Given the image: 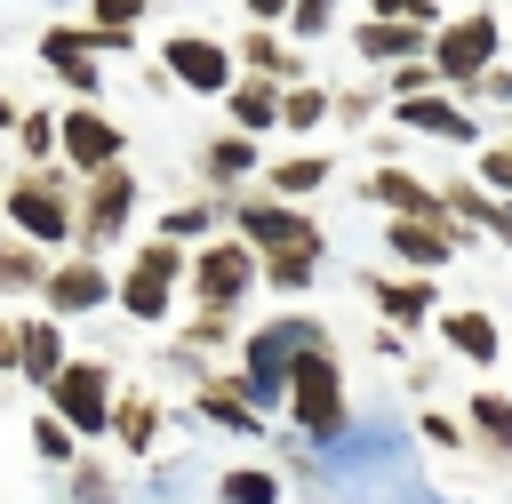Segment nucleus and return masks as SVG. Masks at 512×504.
Returning a JSON list of instances; mask_svg holds the SVG:
<instances>
[{"label":"nucleus","instance_id":"nucleus-1","mask_svg":"<svg viewBox=\"0 0 512 504\" xmlns=\"http://www.w3.org/2000/svg\"><path fill=\"white\" fill-rule=\"evenodd\" d=\"M288 416H296V432H312V440H336L352 416H344V368H336V352H328V336H312L304 352H296V368H288V400H280Z\"/></svg>","mask_w":512,"mask_h":504},{"label":"nucleus","instance_id":"nucleus-2","mask_svg":"<svg viewBox=\"0 0 512 504\" xmlns=\"http://www.w3.org/2000/svg\"><path fill=\"white\" fill-rule=\"evenodd\" d=\"M496 48H504V32H496V16L488 8H472V16H448V24H432V72H440V88H472L488 64H496Z\"/></svg>","mask_w":512,"mask_h":504},{"label":"nucleus","instance_id":"nucleus-3","mask_svg":"<svg viewBox=\"0 0 512 504\" xmlns=\"http://www.w3.org/2000/svg\"><path fill=\"white\" fill-rule=\"evenodd\" d=\"M312 336H320L312 320H272V328L248 336V368H240L248 408H280V400H288V368H296V352H304Z\"/></svg>","mask_w":512,"mask_h":504},{"label":"nucleus","instance_id":"nucleus-4","mask_svg":"<svg viewBox=\"0 0 512 504\" xmlns=\"http://www.w3.org/2000/svg\"><path fill=\"white\" fill-rule=\"evenodd\" d=\"M48 400H56L64 432H104L112 424V368L104 360H64L56 384H48Z\"/></svg>","mask_w":512,"mask_h":504},{"label":"nucleus","instance_id":"nucleus-5","mask_svg":"<svg viewBox=\"0 0 512 504\" xmlns=\"http://www.w3.org/2000/svg\"><path fill=\"white\" fill-rule=\"evenodd\" d=\"M256 280H264V272H256V248H248V240H216V248L192 256V288H200L208 312H232Z\"/></svg>","mask_w":512,"mask_h":504},{"label":"nucleus","instance_id":"nucleus-6","mask_svg":"<svg viewBox=\"0 0 512 504\" xmlns=\"http://www.w3.org/2000/svg\"><path fill=\"white\" fill-rule=\"evenodd\" d=\"M240 240L256 248V256H280V248H320V224L304 216V208H288V200H240Z\"/></svg>","mask_w":512,"mask_h":504},{"label":"nucleus","instance_id":"nucleus-7","mask_svg":"<svg viewBox=\"0 0 512 504\" xmlns=\"http://www.w3.org/2000/svg\"><path fill=\"white\" fill-rule=\"evenodd\" d=\"M456 240H464V232H456L448 216H392V224H384V248H392L408 272H424V280L456 256Z\"/></svg>","mask_w":512,"mask_h":504},{"label":"nucleus","instance_id":"nucleus-8","mask_svg":"<svg viewBox=\"0 0 512 504\" xmlns=\"http://www.w3.org/2000/svg\"><path fill=\"white\" fill-rule=\"evenodd\" d=\"M8 216L24 224V240H64V232L80 224V208L64 200V184H56V176H24V184L8 192Z\"/></svg>","mask_w":512,"mask_h":504},{"label":"nucleus","instance_id":"nucleus-9","mask_svg":"<svg viewBox=\"0 0 512 504\" xmlns=\"http://www.w3.org/2000/svg\"><path fill=\"white\" fill-rule=\"evenodd\" d=\"M176 272H184L176 240H152V248L128 264V280H120V304H128L136 320H160V312H168V288H176Z\"/></svg>","mask_w":512,"mask_h":504},{"label":"nucleus","instance_id":"nucleus-10","mask_svg":"<svg viewBox=\"0 0 512 504\" xmlns=\"http://www.w3.org/2000/svg\"><path fill=\"white\" fill-rule=\"evenodd\" d=\"M168 72H176L192 96H224V88H232V56H224L216 40H200V32H176V40H168Z\"/></svg>","mask_w":512,"mask_h":504},{"label":"nucleus","instance_id":"nucleus-11","mask_svg":"<svg viewBox=\"0 0 512 504\" xmlns=\"http://www.w3.org/2000/svg\"><path fill=\"white\" fill-rule=\"evenodd\" d=\"M392 120H400V128H416V136H440V144H480L472 112H464L456 96H440V88H432V96H400V104H392Z\"/></svg>","mask_w":512,"mask_h":504},{"label":"nucleus","instance_id":"nucleus-12","mask_svg":"<svg viewBox=\"0 0 512 504\" xmlns=\"http://www.w3.org/2000/svg\"><path fill=\"white\" fill-rule=\"evenodd\" d=\"M64 160H80L88 176H104V168H120V128L104 120V112H64Z\"/></svg>","mask_w":512,"mask_h":504},{"label":"nucleus","instance_id":"nucleus-13","mask_svg":"<svg viewBox=\"0 0 512 504\" xmlns=\"http://www.w3.org/2000/svg\"><path fill=\"white\" fill-rule=\"evenodd\" d=\"M368 288H376V312H384V328H424V320L440 312V296H432V280H424V272L368 280Z\"/></svg>","mask_w":512,"mask_h":504},{"label":"nucleus","instance_id":"nucleus-14","mask_svg":"<svg viewBox=\"0 0 512 504\" xmlns=\"http://www.w3.org/2000/svg\"><path fill=\"white\" fill-rule=\"evenodd\" d=\"M368 200L392 208V216H448V208H440V184H424V176H408V168H376V176H368Z\"/></svg>","mask_w":512,"mask_h":504},{"label":"nucleus","instance_id":"nucleus-15","mask_svg":"<svg viewBox=\"0 0 512 504\" xmlns=\"http://www.w3.org/2000/svg\"><path fill=\"white\" fill-rule=\"evenodd\" d=\"M352 48H360L368 64H408V56L432 48V32H424V24H384V16H368V24L352 32Z\"/></svg>","mask_w":512,"mask_h":504},{"label":"nucleus","instance_id":"nucleus-16","mask_svg":"<svg viewBox=\"0 0 512 504\" xmlns=\"http://www.w3.org/2000/svg\"><path fill=\"white\" fill-rule=\"evenodd\" d=\"M128 200H136L128 168H104V176H96V192H88V208H80V232H88V240H112V232L128 224Z\"/></svg>","mask_w":512,"mask_h":504},{"label":"nucleus","instance_id":"nucleus-17","mask_svg":"<svg viewBox=\"0 0 512 504\" xmlns=\"http://www.w3.org/2000/svg\"><path fill=\"white\" fill-rule=\"evenodd\" d=\"M440 344H448L456 360H480V368H488V360L504 352V328H496L488 312H472V304H464V312H440Z\"/></svg>","mask_w":512,"mask_h":504},{"label":"nucleus","instance_id":"nucleus-18","mask_svg":"<svg viewBox=\"0 0 512 504\" xmlns=\"http://www.w3.org/2000/svg\"><path fill=\"white\" fill-rule=\"evenodd\" d=\"M224 96H232V128H240V136L280 128V80H256V72H248V80H232Z\"/></svg>","mask_w":512,"mask_h":504},{"label":"nucleus","instance_id":"nucleus-19","mask_svg":"<svg viewBox=\"0 0 512 504\" xmlns=\"http://www.w3.org/2000/svg\"><path fill=\"white\" fill-rule=\"evenodd\" d=\"M104 296H112V280H104V272H96L88 256H80V264H56V272H48V304H56V312H88V304H104Z\"/></svg>","mask_w":512,"mask_h":504},{"label":"nucleus","instance_id":"nucleus-20","mask_svg":"<svg viewBox=\"0 0 512 504\" xmlns=\"http://www.w3.org/2000/svg\"><path fill=\"white\" fill-rule=\"evenodd\" d=\"M472 424H464V440H480L488 456H512V400L504 392H472V408H464Z\"/></svg>","mask_w":512,"mask_h":504},{"label":"nucleus","instance_id":"nucleus-21","mask_svg":"<svg viewBox=\"0 0 512 504\" xmlns=\"http://www.w3.org/2000/svg\"><path fill=\"white\" fill-rule=\"evenodd\" d=\"M320 184H328V160H320V152L272 160V200H288V208H296V200H304V192H320Z\"/></svg>","mask_w":512,"mask_h":504},{"label":"nucleus","instance_id":"nucleus-22","mask_svg":"<svg viewBox=\"0 0 512 504\" xmlns=\"http://www.w3.org/2000/svg\"><path fill=\"white\" fill-rule=\"evenodd\" d=\"M256 272H264V288L296 296V288H312V272H320V248H280V256H256Z\"/></svg>","mask_w":512,"mask_h":504},{"label":"nucleus","instance_id":"nucleus-23","mask_svg":"<svg viewBox=\"0 0 512 504\" xmlns=\"http://www.w3.org/2000/svg\"><path fill=\"white\" fill-rule=\"evenodd\" d=\"M16 360H24V376H40V384H56V368H64V344H56V328H48V320H32V328H16Z\"/></svg>","mask_w":512,"mask_h":504},{"label":"nucleus","instance_id":"nucleus-24","mask_svg":"<svg viewBox=\"0 0 512 504\" xmlns=\"http://www.w3.org/2000/svg\"><path fill=\"white\" fill-rule=\"evenodd\" d=\"M200 416H208V424H224V432H256V424H264V416L248 408V392H240V384H200Z\"/></svg>","mask_w":512,"mask_h":504},{"label":"nucleus","instance_id":"nucleus-25","mask_svg":"<svg viewBox=\"0 0 512 504\" xmlns=\"http://www.w3.org/2000/svg\"><path fill=\"white\" fill-rule=\"evenodd\" d=\"M248 72H256V80H280V88H296V48H280L272 32H248Z\"/></svg>","mask_w":512,"mask_h":504},{"label":"nucleus","instance_id":"nucleus-26","mask_svg":"<svg viewBox=\"0 0 512 504\" xmlns=\"http://www.w3.org/2000/svg\"><path fill=\"white\" fill-rule=\"evenodd\" d=\"M328 112H336V96H328V88H312V80L280 88V120H288V128H320Z\"/></svg>","mask_w":512,"mask_h":504},{"label":"nucleus","instance_id":"nucleus-27","mask_svg":"<svg viewBox=\"0 0 512 504\" xmlns=\"http://www.w3.org/2000/svg\"><path fill=\"white\" fill-rule=\"evenodd\" d=\"M112 432H120L128 448H152V440H160V408H152V400H112Z\"/></svg>","mask_w":512,"mask_h":504},{"label":"nucleus","instance_id":"nucleus-28","mask_svg":"<svg viewBox=\"0 0 512 504\" xmlns=\"http://www.w3.org/2000/svg\"><path fill=\"white\" fill-rule=\"evenodd\" d=\"M224 504H280V480L264 464H240V472H224Z\"/></svg>","mask_w":512,"mask_h":504},{"label":"nucleus","instance_id":"nucleus-29","mask_svg":"<svg viewBox=\"0 0 512 504\" xmlns=\"http://www.w3.org/2000/svg\"><path fill=\"white\" fill-rule=\"evenodd\" d=\"M472 184H480V192H496V200H512V136H504V144H480Z\"/></svg>","mask_w":512,"mask_h":504},{"label":"nucleus","instance_id":"nucleus-30","mask_svg":"<svg viewBox=\"0 0 512 504\" xmlns=\"http://www.w3.org/2000/svg\"><path fill=\"white\" fill-rule=\"evenodd\" d=\"M248 168H256V144H248V136L208 144V176H216V184H232V176H248Z\"/></svg>","mask_w":512,"mask_h":504},{"label":"nucleus","instance_id":"nucleus-31","mask_svg":"<svg viewBox=\"0 0 512 504\" xmlns=\"http://www.w3.org/2000/svg\"><path fill=\"white\" fill-rule=\"evenodd\" d=\"M432 88H440V72H432V56H408V64H392V88H384V96L400 104V96H432Z\"/></svg>","mask_w":512,"mask_h":504},{"label":"nucleus","instance_id":"nucleus-32","mask_svg":"<svg viewBox=\"0 0 512 504\" xmlns=\"http://www.w3.org/2000/svg\"><path fill=\"white\" fill-rule=\"evenodd\" d=\"M336 8H344V0H288V32H296V40H320V32L336 24Z\"/></svg>","mask_w":512,"mask_h":504},{"label":"nucleus","instance_id":"nucleus-33","mask_svg":"<svg viewBox=\"0 0 512 504\" xmlns=\"http://www.w3.org/2000/svg\"><path fill=\"white\" fill-rule=\"evenodd\" d=\"M368 16H384V24H440V0H368Z\"/></svg>","mask_w":512,"mask_h":504},{"label":"nucleus","instance_id":"nucleus-34","mask_svg":"<svg viewBox=\"0 0 512 504\" xmlns=\"http://www.w3.org/2000/svg\"><path fill=\"white\" fill-rule=\"evenodd\" d=\"M32 448H40L48 464H72V432H64L56 416H40V424H32Z\"/></svg>","mask_w":512,"mask_h":504},{"label":"nucleus","instance_id":"nucleus-35","mask_svg":"<svg viewBox=\"0 0 512 504\" xmlns=\"http://www.w3.org/2000/svg\"><path fill=\"white\" fill-rule=\"evenodd\" d=\"M136 16H144V0H96V32H120V40H128Z\"/></svg>","mask_w":512,"mask_h":504},{"label":"nucleus","instance_id":"nucleus-36","mask_svg":"<svg viewBox=\"0 0 512 504\" xmlns=\"http://www.w3.org/2000/svg\"><path fill=\"white\" fill-rule=\"evenodd\" d=\"M464 96H480V104H512V72H504V64H488V72H480Z\"/></svg>","mask_w":512,"mask_h":504},{"label":"nucleus","instance_id":"nucleus-37","mask_svg":"<svg viewBox=\"0 0 512 504\" xmlns=\"http://www.w3.org/2000/svg\"><path fill=\"white\" fill-rule=\"evenodd\" d=\"M160 232H168V240H192V232H208V208H168Z\"/></svg>","mask_w":512,"mask_h":504},{"label":"nucleus","instance_id":"nucleus-38","mask_svg":"<svg viewBox=\"0 0 512 504\" xmlns=\"http://www.w3.org/2000/svg\"><path fill=\"white\" fill-rule=\"evenodd\" d=\"M416 432H424L432 448H464V424H456V416H416Z\"/></svg>","mask_w":512,"mask_h":504},{"label":"nucleus","instance_id":"nucleus-39","mask_svg":"<svg viewBox=\"0 0 512 504\" xmlns=\"http://www.w3.org/2000/svg\"><path fill=\"white\" fill-rule=\"evenodd\" d=\"M488 240H504V248H512V200H496V208H488Z\"/></svg>","mask_w":512,"mask_h":504},{"label":"nucleus","instance_id":"nucleus-40","mask_svg":"<svg viewBox=\"0 0 512 504\" xmlns=\"http://www.w3.org/2000/svg\"><path fill=\"white\" fill-rule=\"evenodd\" d=\"M248 16H256V24H280V16H288V0H248Z\"/></svg>","mask_w":512,"mask_h":504}]
</instances>
